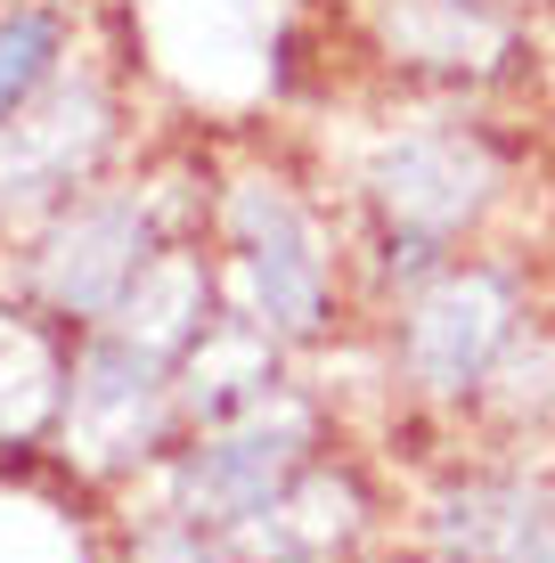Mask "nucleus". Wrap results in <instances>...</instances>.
<instances>
[{"label": "nucleus", "mask_w": 555, "mask_h": 563, "mask_svg": "<svg viewBox=\"0 0 555 563\" xmlns=\"http://www.w3.org/2000/svg\"><path fill=\"white\" fill-rule=\"evenodd\" d=\"M499 343V295L490 286H449L417 310V367L433 384H457L482 367V352Z\"/></svg>", "instance_id": "nucleus-3"}, {"label": "nucleus", "mask_w": 555, "mask_h": 563, "mask_svg": "<svg viewBox=\"0 0 555 563\" xmlns=\"http://www.w3.org/2000/svg\"><path fill=\"white\" fill-rule=\"evenodd\" d=\"M237 221H245V238H254V286H262V310H270L286 335H302V327L319 319V269H311V245H302L295 212L245 197Z\"/></svg>", "instance_id": "nucleus-1"}, {"label": "nucleus", "mask_w": 555, "mask_h": 563, "mask_svg": "<svg viewBox=\"0 0 555 563\" xmlns=\"http://www.w3.org/2000/svg\"><path fill=\"white\" fill-rule=\"evenodd\" d=\"M49 57H57V25L49 16H9V25H0V114L49 74Z\"/></svg>", "instance_id": "nucleus-4"}, {"label": "nucleus", "mask_w": 555, "mask_h": 563, "mask_svg": "<svg viewBox=\"0 0 555 563\" xmlns=\"http://www.w3.org/2000/svg\"><path fill=\"white\" fill-rule=\"evenodd\" d=\"M286 441H295V424H245V433H229L213 441L197 465H188V498H197L204 515H245V507H262L270 498V482H278V465H286Z\"/></svg>", "instance_id": "nucleus-2"}]
</instances>
